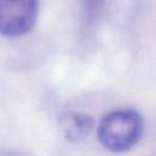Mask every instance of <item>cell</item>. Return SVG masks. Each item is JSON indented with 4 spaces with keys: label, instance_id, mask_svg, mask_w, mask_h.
Masks as SVG:
<instances>
[{
    "label": "cell",
    "instance_id": "obj_1",
    "mask_svg": "<svg viewBox=\"0 0 156 156\" xmlns=\"http://www.w3.org/2000/svg\"><path fill=\"white\" fill-rule=\"evenodd\" d=\"M144 132L143 116L134 108H122L105 115L98 126L101 145L111 152L121 154L134 147Z\"/></svg>",
    "mask_w": 156,
    "mask_h": 156
},
{
    "label": "cell",
    "instance_id": "obj_2",
    "mask_svg": "<svg viewBox=\"0 0 156 156\" xmlns=\"http://www.w3.org/2000/svg\"><path fill=\"white\" fill-rule=\"evenodd\" d=\"M38 0H0V34L21 37L35 24Z\"/></svg>",
    "mask_w": 156,
    "mask_h": 156
},
{
    "label": "cell",
    "instance_id": "obj_3",
    "mask_svg": "<svg viewBox=\"0 0 156 156\" xmlns=\"http://www.w3.org/2000/svg\"><path fill=\"white\" fill-rule=\"evenodd\" d=\"M58 124L63 136L71 143H77L90 133L94 127V119L87 113L69 111L60 117Z\"/></svg>",
    "mask_w": 156,
    "mask_h": 156
}]
</instances>
